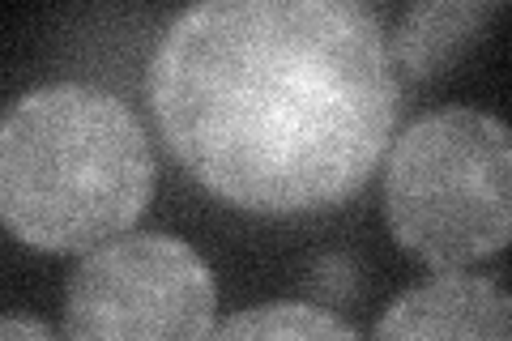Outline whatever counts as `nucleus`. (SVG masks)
Returning a JSON list of instances; mask_svg holds the SVG:
<instances>
[{
    "instance_id": "39448f33",
    "label": "nucleus",
    "mask_w": 512,
    "mask_h": 341,
    "mask_svg": "<svg viewBox=\"0 0 512 341\" xmlns=\"http://www.w3.org/2000/svg\"><path fill=\"white\" fill-rule=\"evenodd\" d=\"M372 341H512V303L495 278L444 269L402 290Z\"/></svg>"
},
{
    "instance_id": "f257e3e1",
    "label": "nucleus",
    "mask_w": 512,
    "mask_h": 341,
    "mask_svg": "<svg viewBox=\"0 0 512 341\" xmlns=\"http://www.w3.org/2000/svg\"><path fill=\"white\" fill-rule=\"evenodd\" d=\"M167 154L248 214H316L372 180L397 128L389 30L359 0H205L158 39Z\"/></svg>"
},
{
    "instance_id": "0eeeda50",
    "label": "nucleus",
    "mask_w": 512,
    "mask_h": 341,
    "mask_svg": "<svg viewBox=\"0 0 512 341\" xmlns=\"http://www.w3.org/2000/svg\"><path fill=\"white\" fill-rule=\"evenodd\" d=\"M205 341H363L355 324L312 299H278L244 307L210 329Z\"/></svg>"
},
{
    "instance_id": "423d86ee",
    "label": "nucleus",
    "mask_w": 512,
    "mask_h": 341,
    "mask_svg": "<svg viewBox=\"0 0 512 341\" xmlns=\"http://www.w3.org/2000/svg\"><path fill=\"white\" fill-rule=\"evenodd\" d=\"M500 13V0H427L410 5L389 35V60L397 81H431L466 60L487 26Z\"/></svg>"
},
{
    "instance_id": "6e6552de",
    "label": "nucleus",
    "mask_w": 512,
    "mask_h": 341,
    "mask_svg": "<svg viewBox=\"0 0 512 341\" xmlns=\"http://www.w3.org/2000/svg\"><path fill=\"white\" fill-rule=\"evenodd\" d=\"M308 286H312V290H316V286H329L325 299H333V303L342 299V303H346V299L359 295V269H355V261H350L346 252H329V256H320V261L312 265Z\"/></svg>"
},
{
    "instance_id": "f03ea898",
    "label": "nucleus",
    "mask_w": 512,
    "mask_h": 341,
    "mask_svg": "<svg viewBox=\"0 0 512 341\" xmlns=\"http://www.w3.org/2000/svg\"><path fill=\"white\" fill-rule=\"evenodd\" d=\"M158 184L146 124L94 81H47L0 116V226L39 252L133 231Z\"/></svg>"
},
{
    "instance_id": "20e7f679",
    "label": "nucleus",
    "mask_w": 512,
    "mask_h": 341,
    "mask_svg": "<svg viewBox=\"0 0 512 341\" xmlns=\"http://www.w3.org/2000/svg\"><path fill=\"white\" fill-rule=\"evenodd\" d=\"M214 307V269L188 239L124 231L69 273L60 341H205Z\"/></svg>"
},
{
    "instance_id": "7ed1b4c3",
    "label": "nucleus",
    "mask_w": 512,
    "mask_h": 341,
    "mask_svg": "<svg viewBox=\"0 0 512 341\" xmlns=\"http://www.w3.org/2000/svg\"><path fill=\"white\" fill-rule=\"evenodd\" d=\"M384 222L431 269L504 252L512 235V141L500 116L436 107L384 150Z\"/></svg>"
},
{
    "instance_id": "1a4fd4ad",
    "label": "nucleus",
    "mask_w": 512,
    "mask_h": 341,
    "mask_svg": "<svg viewBox=\"0 0 512 341\" xmlns=\"http://www.w3.org/2000/svg\"><path fill=\"white\" fill-rule=\"evenodd\" d=\"M0 341H60L35 316H0Z\"/></svg>"
}]
</instances>
